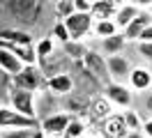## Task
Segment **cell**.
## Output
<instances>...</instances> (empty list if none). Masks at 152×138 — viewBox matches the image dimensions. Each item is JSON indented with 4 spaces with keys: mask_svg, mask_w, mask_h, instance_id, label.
Returning <instances> with one entry per match:
<instances>
[{
    "mask_svg": "<svg viewBox=\"0 0 152 138\" xmlns=\"http://www.w3.org/2000/svg\"><path fill=\"white\" fill-rule=\"evenodd\" d=\"M46 7V2H37V0H7L5 2V16H10L16 28L28 30L32 26H37L39 12Z\"/></svg>",
    "mask_w": 152,
    "mask_h": 138,
    "instance_id": "6da1fadb",
    "label": "cell"
},
{
    "mask_svg": "<svg viewBox=\"0 0 152 138\" xmlns=\"http://www.w3.org/2000/svg\"><path fill=\"white\" fill-rule=\"evenodd\" d=\"M12 85L19 88V90L37 94V92H42L46 88V78H44V74H42V69H39V64H37V67H26L16 78H12Z\"/></svg>",
    "mask_w": 152,
    "mask_h": 138,
    "instance_id": "7a4b0ae2",
    "label": "cell"
},
{
    "mask_svg": "<svg viewBox=\"0 0 152 138\" xmlns=\"http://www.w3.org/2000/svg\"><path fill=\"white\" fill-rule=\"evenodd\" d=\"M104 97L113 104L115 108L129 110L134 106V101H136V92L129 85H124V83H108L104 88Z\"/></svg>",
    "mask_w": 152,
    "mask_h": 138,
    "instance_id": "3957f363",
    "label": "cell"
},
{
    "mask_svg": "<svg viewBox=\"0 0 152 138\" xmlns=\"http://www.w3.org/2000/svg\"><path fill=\"white\" fill-rule=\"evenodd\" d=\"M83 67L90 72V76H95L97 81H99L102 88H106L108 83H113L111 81V72H108V60H106V55H102L99 51H92V48H90V53H88L86 60H83Z\"/></svg>",
    "mask_w": 152,
    "mask_h": 138,
    "instance_id": "277c9868",
    "label": "cell"
},
{
    "mask_svg": "<svg viewBox=\"0 0 152 138\" xmlns=\"http://www.w3.org/2000/svg\"><path fill=\"white\" fill-rule=\"evenodd\" d=\"M5 129H35L37 131L39 120L26 118L5 104V106H0V131H5Z\"/></svg>",
    "mask_w": 152,
    "mask_h": 138,
    "instance_id": "5b68a950",
    "label": "cell"
},
{
    "mask_svg": "<svg viewBox=\"0 0 152 138\" xmlns=\"http://www.w3.org/2000/svg\"><path fill=\"white\" fill-rule=\"evenodd\" d=\"M65 26H67V30H69V35H72L74 42H86V37L92 35V30H95V16L76 12V14H72L65 21Z\"/></svg>",
    "mask_w": 152,
    "mask_h": 138,
    "instance_id": "8992f818",
    "label": "cell"
},
{
    "mask_svg": "<svg viewBox=\"0 0 152 138\" xmlns=\"http://www.w3.org/2000/svg\"><path fill=\"white\" fill-rule=\"evenodd\" d=\"M62 110V99L56 97L53 92H48L46 88L42 92H37V97H35V115H37L39 122H44L48 120L51 115H56Z\"/></svg>",
    "mask_w": 152,
    "mask_h": 138,
    "instance_id": "52a82bcc",
    "label": "cell"
},
{
    "mask_svg": "<svg viewBox=\"0 0 152 138\" xmlns=\"http://www.w3.org/2000/svg\"><path fill=\"white\" fill-rule=\"evenodd\" d=\"M35 97H37V94L19 90V88L12 85V92H10V97H7V106L14 108L16 113H21V115H26V118L37 120V115H35Z\"/></svg>",
    "mask_w": 152,
    "mask_h": 138,
    "instance_id": "ba28073f",
    "label": "cell"
},
{
    "mask_svg": "<svg viewBox=\"0 0 152 138\" xmlns=\"http://www.w3.org/2000/svg\"><path fill=\"white\" fill-rule=\"evenodd\" d=\"M72 120L74 118H72L69 113L60 110V113H56V115H51L48 120L39 122V131H42L46 138H62L65 131H67V127L72 124Z\"/></svg>",
    "mask_w": 152,
    "mask_h": 138,
    "instance_id": "9c48e42d",
    "label": "cell"
},
{
    "mask_svg": "<svg viewBox=\"0 0 152 138\" xmlns=\"http://www.w3.org/2000/svg\"><path fill=\"white\" fill-rule=\"evenodd\" d=\"M108 60V72H111V81L113 83H129V76H132L134 67L136 64L129 60V55L122 53V55H113V58H106Z\"/></svg>",
    "mask_w": 152,
    "mask_h": 138,
    "instance_id": "30bf717a",
    "label": "cell"
},
{
    "mask_svg": "<svg viewBox=\"0 0 152 138\" xmlns=\"http://www.w3.org/2000/svg\"><path fill=\"white\" fill-rule=\"evenodd\" d=\"M143 12V2H134V0H120V9L115 14V26L120 28V32H124L127 28L134 23V18Z\"/></svg>",
    "mask_w": 152,
    "mask_h": 138,
    "instance_id": "8fae6325",
    "label": "cell"
},
{
    "mask_svg": "<svg viewBox=\"0 0 152 138\" xmlns=\"http://www.w3.org/2000/svg\"><path fill=\"white\" fill-rule=\"evenodd\" d=\"M0 44L2 46H26V44H35V42H32V32L23 30V28L2 26L0 28Z\"/></svg>",
    "mask_w": 152,
    "mask_h": 138,
    "instance_id": "7c38bea8",
    "label": "cell"
},
{
    "mask_svg": "<svg viewBox=\"0 0 152 138\" xmlns=\"http://www.w3.org/2000/svg\"><path fill=\"white\" fill-rule=\"evenodd\" d=\"M136 94H143V92L152 90V69L145 67V64H136L134 67L132 76H129V83H127Z\"/></svg>",
    "mask_w": 152,
    "mask_h": 138,
    "instance_id": "4fadbf2b",
    "label": "cell"
},
{
    "mask_svg": "<svg viewBox=\"0 0 152 138\" xmlns=\"http://www.w3.org/2000/svg\"><path fill=\"white\" fill-rule=\"evenodd\" d=\"M150 26H152V12L145 7V5H143V12H141L136 18H134V23L127 28V30H124L122 35L127 37V42H129V44H136V42L141 39V35H143V32H145Z\"/></svg>",
    "mask_w": 152,
    "mask_h": 138,
    "instance_id": "5bb4252c",
    "label": "cell"
},
{
    "mask_svg": "<svg viewBox=\"0 0 152 138\" xmlns=\"http://www.w3.org/2000/svg\"><path fill=\"white\" fill-rule=\"evenodd\" d=\"M46 90L53 92L56 97H67V94H72L76 92V78L72 74H60V76H53V78H48L46 81Z\"/></svg>",
    "mask_w": 152,
    "mask_h": 138,
    "instance_id": "9a60e30c",
    "label": "cell"
},
{
    "mask_svg": "<svg viewBox=\"0 0 152 138\" xmlns=\"http://www.w3.org/2000/svg\"><path fill=\"white\" fill-rule=\"evenodd\" d=\"M23 69H26V64L16 58V53H12L7 46H0V72L7 74L10 78H16Z\"/></svg>",
    "mask_w": 152,
    "mask_h": 138,
    "instance_id": "2e32d148",
    "label": "cell"
},
{
    "mask_svg": "<svg viewBox=\"0 0 152 138\" xmlns=\"http://www.w3.org/2000/svg\"><path fill=\"white\" fill-rule=\"evenodd\" d=\"M90 101H92V99H90ZM90 101H88V97H81V94L72 92V94L62 97V110L69 113L72 118H81V115H88Z\"/></svg>",
    "mask_w": 152,
    "mask_h": 138,
    "instance_id": "e0dca14e",
    "label": "cell"
},
{
    "mask_svg": "<svg viewBox=\"0 0 152 138\" xmlns=\"http://www.w3.org/2000/svg\"><path fill=\"white\" fill-rule=\"evenodd\" d=\"M127 46H129L127 37H124L122 32H118L115 37H108V39H102V42H99V53L106 55V58H113V55L127 53Z\"/></svg>",
    "mask_w": 152,
    "mask_h": 138,
    "instance_id": "ac0fdd59",
    "label": "cell"
},
{
    "mask_svg": "<svg viewBox=\"0 0 152 138\" xmlns=\"http://www.w3.org/2000/svg\"><path fill=\"white\" fill-rule=\"evenodd\" d=\"M111 115H115V106L106 99L104 94L90 101V110H88V118H90V120H99V122H104V120H108Z\"/></svg>",
    "mask_w": 152,
    "mask_h": 138,
    "instance_id": "d6986e66",
    "label": "cell"
},
{
    "mask_svg": "<svg viewBox=\"0 0 152 138\" xmlns=\"http://www.w3.org/2000/svg\"><path fill=\"white\" fill-rule=\"evenodd\" d=\"M118 9H120V0H95L92 16H95V21H113Z\"/></svg>",
    "mask_w": 152,
    "mask_h": 138,
    "instance_id": "ffe728a7",
    "label": "cell"
},
{
    "mask_svg": "<svg viewBox=\"0 0 152 138\" xmlns=\"http://www.w3.org/2000/svg\"><path fill=\"white\" fill-rule=\"evenodd\" d=\"M60 51L65 53V58L72 64H76V62H83V60H86V55L90 53V46H88L86 42H74V39H72L69 44L60 46Z\"/></svg>",
    "mask_w": 152,
    "mask_h": 138,
    "instance_id": "44dd1931",
    "label": "cell"
},
{
    "mask_svg": "<svg viewBox=\"0 0 152 138\" xmlns=\"http://www.w3.org/2000/svg\"><path fill=\"white\" fill-rule=\"evenodd\" d=\"M102 124H104V136L106 138H122L124 134L129 131L127 124H124V120H122V113H120V115H118V113L111 115V118L104 120Z\"/></svg>",
    "mask_w": 152,
    "mask_h": 138,
    "instance_id": "7402d4cb",
    "label": "cell"
},
{
    "mask_svg": "<svg viewBox=\"0 0 152 138\" xmlns=\"http://www.w3.org/2000/svg\"><path fill=\"white\" fill-rule=\"evenodd\" d=\"M35 48H37V58H39V62H44V60H48V58H53V55L60 51L58 48V44L53 42V37H42V39H37L35 42Z\"/></svg>",
    "mask_w": 152,
    "mask_h": 138,
    "instance_id": "603a6c76",
    "label": "cell"
},
{
    "mask_svg": "<svg viewBox=\"0 0 152 138\" xmlns=\"http://www.w3.org/2000/svg\"><path fill=\"white\" fill-rule=\"evenodd\" d=\"M72 14H76L74 0H56L53 2V18L56 21H67Z\"/></svg>",
    "mask_w": 152,
    "mask_h": 138,
    "instance_id": "cb8c5ba5",
    "label": "cell"
},
{
    "mask_svg": "<svg viewBox=\"0 0 152 138\" xmlns=\"http://www.w3.org/2000/svg\"><path fill=\"white\" fill-rule=\"evenodd\" d=\"M118 32H120V28L115 26V21H95L92 35L99 37V42H102V39H108V37H115Z\"/></svg>",
    "mask_w": 152,
    "mask_h": 138,
    "instance_id": "d4e9b609",
    "label": "cell"
},
{
    "mask_svg": "<svg viewBox=\"0 0 152 138\" xmlns=\"http://www.w3.org/2000/svg\"><path fill=\"white\" fill-rule=\"evenodd\" d=\"M48 37H53V42L60 46H65L72 42V35H69V30H67L65 26V21H53V26H51V35Z\"/></svg>",
    "mask_w": 152,
    "mask_h": 138,
    "instance_id": "484cf974",
    "label": "cell"
},
{
    "mask_svg": "<svg viewBox=\"0 0 152 138\" xmlns=\"http://www.w3.org/2000/svg\"><path fill=\"white\" fill-rule=\"evenodd\" d=\"M122 120L127 129L129 131H143V124H145V120L141 118V113L136 108H129V110H122Z\"/></svg>",
    "mask_w": 152,
    "mask_h": 138,
    "instance_id": "4316f807",
    "label": "cell"
},
{
    "mask_svg": "<svg viewBox=\"0 0 152 138\" xmlns=\"http://www.w3.org/2000/svg\"><path fill=\"white\" fill-rule=\"evenodd\" d=\"M134 46V51H136V58L141 60V64H145V67H150L152 69V44H148V42H136Z\"/></svg>",
    "mask_w": 152,
    "mask_h": 138,
    "instance_id": "83f0119b",
    "label": "cell"
},
{
    "mask_svg": "<svg viewBox=\"0 0 152 138\" xmlns=\"http://www.w3.org/2000/svg\"><path fill=\"white\" fill-rule=\"evenodd\" d=\"M136 110L141 113L143 120H152V90L138 94V106H136Z\"/></svg>",
    "mask_w": 152,
    "mask_h": 138,
    "instance_id": "f1b7e54d",
    "label": "cell"
},
{
    "mask_svg": "<svg viewBox=\"0 0 152 138\" xmlns=\"http://www.w3.org/2000/svg\"><path fill=\"white\" fill-rule=\"evenodd\" d=\"M86 131H88L86 120L74 118V120H72V124L67 127V131H65V136H62V138H83V136H86Z\"/></svg>",
    "mask_w": 152,
    "mask_h": 138,
    "instance_id": "f546056e",
    "label": "cell"
},
{
    "mask_svg": "<svg viewBox=\"0 0 152 138\" xmlns=\"http://www.w3.org/2000/svg\"><path fill=\"white\" fill-rule=\"evenodd\" d=\"M37 131L35 129H5V131H0V138H35Z\"/></svg>",
    "mask_w": 152,
    "mask_h": 138,
    "instance_id": "4dcf8cb0",
    "label": "cell"
},
{
    "mask_svg": "<svg viewBox=\"0 0 152 138\" xmlns=\"http://www.w3.org/2000/svg\"><path fill=\"white\" fill-rule=\"evenodd\" d=\"M76 5V12H81V14H92V2L90 0H74Z\"/></svg>",
    "mask_w": 152,
    "mask_h": 138,
    "instance_id": "1f68e13d",
    "label": "cell"
},
{
    "mask_svg": "<svg viewBox=\"0 0 152 138\" xmlns=\"http://www.w3.org/2000/svg\"><path fill=\"white\" fill-rule=\"evenodd\" d=\"M143 134H145V138H152V120H145V124H143Z\"/></svg>",
    "mask_w": 152,
    "mask_h": 138,
    "instance_id": "d6a6232c",
    "label": "cell"
},
{
    "mask_svg": "<svg viewBox=\"0 0 152 138\" xmlns=\"http://www.w3.org/2000/svg\"><path fill=\"white\" fill-rule=\"evenodd\" d=\"M122 138H145V134L143 131H127Z\"/></svg>",
    "mask_w": 152,
    "mask_h": 138,
    "instance_id": "836d02e7",
    "label": "cell"
},
{
    "mask_svg": "<svg viewBox=\"0 0 152 138\" xmlns=\"http://www.w3.org/2000/svg\"><path fill=\"white\" fill-rule=\"evenodd\" d=\"M35 138H46V136H44L42 131H37V134H35Z\"/></svg>",
    "mask_w": 152,
    "mask_h": 138,
    "instance_id": "e575fe53",
    "label": "cell"
},
{
    "mask_svg": "<svg viewBox=\"0 0 152 138\" xmlns=\"http://www.w3.org/2000/svg\"><path fill=\"white\" fill-rule=\"evenodd\" d=\"M143 5H145V7H148V9L152 12V2H143Z\"/></svg>",
    "mask_w": 152,
    "mask_h": 138,
    "instance_id": "d590c367",
    "label": "cell"
},
{
    "mask_svg": "<svg viewBox=\"0 0 152 138\" xmlns=\"http://www.w3.org/2000/svg\"><path fill=\"white\" fill-rule=\"evenodd\" d=\"M0 106H5V104H2V99H0Z\"/></svg>",
    "mask_w": 152,
    "mask_h": 138,
    "instance_id": "8d00e7d4",
    "label": "cell"
}]
</instances>
